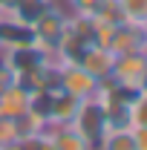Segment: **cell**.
Masks as SVG:
<instances>
[{
	"mask_svg": "<svg viewBox=\"0 0 147 150\" xmlns=\"http://www.w3.org/2000/svg\"><path fill=\"white\" fill-rule=\"evenodd\" d=\"M69 124H72L75 130H78L87 142H90L92 147H95V142H98V139L104 136V130H107L101 101H98L95 95L81 98V101H78V110H75V115H72V121H69Z\"/></svg>",
	"mask_w": 147,
	"mask_h": 150,
	"instance_id": "obj_1",
	"label": "cell"
},
{
	"mask_svg": "<svg viewBox=\"0 0 147 150\" xmlns=\"http://www.w3.org/2000/svg\"><path fill=\"white\" fill-rule=\"evenodd\" d=\"M110 78H115L121 87H127L133 93H141L147 84V52H127V55H115Z\"/></svg>",
	"mask_w": 147,
	"mask_h": 150,
	"instance_id": "obj_2",
	"label": "cell"
},
{
	"mask_svg": "<svg viewBox=\"0 0 147 150\" xmlns=\"http://www.w3.org/2000/svg\"><path fill=\"white\" fill-rule=\"evenodd\" d=\"M55 78H58V90L75 95V98H90L98 90V78H92L81 64H58L55 67Z\"/></svg>",
	"mask_w": 147,
	"mask_h": 150,
	"instance_id": "obj_3",
	"label": "cell"
},
{
	"mask_svg": "<svg viewBox=\"0 0 147 150\" xmlns=\"http://www.w3.org/2000/svg\"><path fill=\"white\" fill-rule=\"evenodd\" d=\"M147 46V38L141 32L139 23H121L112 29L110 40H107V49L112 55H127V52H144Z\"/></svg>",
	"mask_w": 147,
	"mask_h": 150,
	"instance_id": "obj_4",
	"label": "cell"
},
{
	"mask_svg": "<svg viewBox=\"0 0 147 150\" xmlns=\"http://www.w3.org/2000/svg\"><path fill=\"white\" fill-rule=\"evenodd\" d=\"M75 64H81L92 78H107L112 72V64H115V55H112L107 46H101V43H87L84 49H81V55Z\"/></svg>",
	"mask_w": 147,
	"mask_h": 150,
	"instance_id": "obj_5",
	"label": "cell"
},
{
	"mask_svg": "<svg viewBox=\"0 0 147 150\" xmlns=\"http://www.w3.org/2000/svg\"><path fill=\"white\" fill-rule=\"evenodd\" d=\"M29 101H32V93L20 84V81H12L3 93H0V118H20L23 112L29 110Z\"/></svg>",
	"mask_w": 147,
	"mask_h": 150,
	"instance_id": "obj_6",
	"label": "cell"
},
{
	"mask_svg": "<svg viewBox=\"0 0 147 150\" xmlns=\"http://www.w3.org/2000/svg\"><path fill=\"white\" fill-rule=\"evenodd\" d=\"M78 101L75 95L64 93V90H49V98H46V121L49 124H69L72 121L75 110H78Z\"/></svg>",
	"mask_w": 147,
	"mask_h": 150,
	"instance_id": "obj_7",
	"label": "cell"
},
{
	"mask_svg": "<svg viewBox=\"0 0 147 150\" xmlns=\"http://www.w3.org/2000/svg\"><path fill=\"white\" fill-rule=\"evenodd\" d=\"M46 136L52 142V150H95L72 124H46Z\"/></svg>",
	"mask_w": 147,
	"mask_h": 150,
	"instance_id": "obj_8",
	"label": "cell"
},
{
	"mask_svg": "<svg viewBox=\"0 0 147 150\" xmlns=\"http://www.w3.org/2000/svg\"><path fill=\"white\" fill-rule=\"evenodd\" d=\"M101 107H104V121H107V130H133L130 104H101Z\"/></svg>",
	"mask_w": 147,
	"mask_h": 150,
	"instance_id": "obj_9",
	"label": "cell"
},
{
	"mask_svg": "<svg viewBox=\"0 0 147 150\" xmlns=\"http://www.w3.org/2000/svg\"><path fill=\"white\" fill-rule=\"evenodd\" d=\"M95 150H136L130 130H104V136L95 142Z\"/></svg>",
	"mask_w": 147,
	"mask_h": 150,
	"instance_id": "obj_10",
	"label": "cell"
},
{
	"mask_svg": "<svg viewBox=\"0 0 147 150\" xmlns=\"http://www.w3.org/2000/svg\"><path fill=\"white\" fill-rule=\"evenodd\" d=\"M92 20H95V23H104V26H121V23H127L118 0H104V3L98 6V12L92 15Z\"/></svg>",
	"mask_w": 147,
	"mask_h": 150,
	"instance_id": "obj_11",
	"label": "cell"
},
{
	"mask_svg": "<svg viewBox=\"0 0 147 150\" xmlns=\"http://www.w3.org/2000/svg\"><path fill=\"white\" fill-rule=\"evenodd\" d=\"M121 3V12H124V18L127 23H144L147 20V0H118Z\"/></svg>",
	"mask_w": 147,
	"mask_h": 150,
	"instance_id": "obj_12",
	"label": "cell"
},
{
	"mask_svg": "<svg viewBox=\"0 0 147 150\" xmlns=\"http://www.w3.org/2000/svg\"><path fill=\"white\" fill-rule=\"evenodd\" d=\"M64 3H66V12H69V15H78V18H92L104 0H64Z\"/></svg>",
	"mask_w": 147,
	"mask_h": 150,
	"instance_id": "obj_13",
	"label": "cell"
},
{
	"mask_svg": "<svg viewBox=\"0 0 147 150\" xmlns=\"http://www.w3.org/2000/svg\"><path fill=\"white\" fill-rule=\"evenodd\" d=\"M130 115H133V127H147V90H141L133 98Z\"/></svg>",
	"mask_w": 147,
	"mask_h": 150,
	"instance_id": "obj_14",
	"label": "cell"
},
{
	"mask_svg": "<svg viewBox=\"0 0 147 150\" xmlns=\"http://www.w3.org/2000/svg\"><path fill=\"white\" fill-rule=\"evenodd\" d=\"M20 147L23 150H52V142H49L46 130H40V133H32V136H23Z\"/></svg>",
	"mask_w": 147,
	"mask_h": 150,
	"instance_id": "obj_15",
	"label": "cell"
},
{
	"mask_svg": "<svg viewBox=\"0 0 147 150\" xmlns=\"http://www.w3.org/2000/svg\"><path fill=\"white\" fill-rule=\"evenodd\" d=\"M18 124L12 121V118H0V147L3 144H9V142H18Z\"/></svg>",
	"mask_w": 147,
	"mask_h": 150,
	"instance_id": "obj_16",
	"label": "cell"
},
{
	"mask_svg": "<svg viewBox=\"0 0 147 150\" xmlns=\"http://www.w3.org/2000/svg\"><path fill=\"white\" fill-rule=\"evenodd\" d=\"M133 144L136 150H147V127H133Z\"/></svg>",
	"mask_w": 147,
	"mask_h": 150,
	"instance_id": "obj_17",
	"label": "cell"
},
{
	"mask_svg": "<svg viewBox=\"0 0 147 150\" xmlns=\"http://www.w3.org/2000/svg\"><path fill=\"white\" fill-rule=\"evenodd\" d=\"M0 150H23V147H20V139H18V142H9V144H3Z\"/></svg>",
	"mask_w": 147,
	"mask_h": 150,
	"instance_id": "obj_18",
	"label": "cell"
},
{
	"mask_svg": "<svg viewBox=\"0 0 147 150\" xmlns=\"http://www.w3.org/2000/svg\"><path fill=\"white\" fill-rule=\"evenodd\" d=\"M12 3H15V0H0V15H3V12H9V9H12Z\"/></svg>",
	"mask_w": 147,
	"mask_h": 150,
	"instance_id": "obj_19",
	"label": "cell"
},
{
	"mask_svg": "<svg viewBox=\"0 0 147 150\" xmlns=\"http://www.w3.org/2000/svg\"><path fill=\"white\" fill-rule=\"evenodd\" d=\"M141 32H144V38H147V20H144V23H141Z\"/></svg>",
	"mask_w": 147,
	"mask_h": 150,
	"instance_id": "obj_20",
	"label": "cell"
},
{
	"mask_svg": "<svg viewBox=\"0 0 147 150\" xmlns=\"http://www.w3.org/2000/svg\"><path fill=\"white\" fill-rule=\"evenodd\" d=\"M144 90H147V84H144Z\"/></svg>",
	"mask_w": 147,
	"mask_h": 150,
	"instance_id": "obj_21",
	"label": "cell"
}]
</instances>
